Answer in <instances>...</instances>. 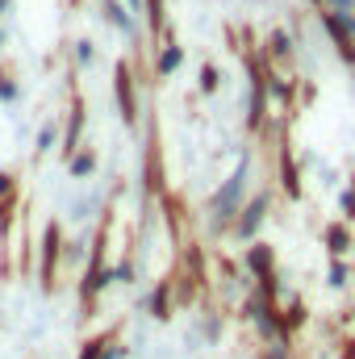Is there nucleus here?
Masks as SVG:
<instances>
[{
	"label": "nucleus",
	"mask_w": 355,
	"mask_h": 359,
	"mask_svg": "<svg viewBox=\"0 0 355 359\" xmlns=\"http://www.w3.org/2000/svg\"><path fill=\"white\" fill-rule=\"evenodd\" d=\"M109 21H113V25H121L126 34H134V21H130V13H126L121 4H109Z\"/></svg>",
	"instance_id": "obj_4"
},
{
	"label": "nucleus",
	"mask_w": 355,
	"mask_h": 359,
	"mask_svg": "<svg viewBox=\"0 0 355 359\" xmlns=\"http://www.w3.org/2000/svg\"><path fill=\"white\" fill-rule=\"evenodd\" d=\"M176 67H180V50L172 46V50H163V59H159V72L168 76V72H176Z\"/></svg>",
	"instance_id": "obj_6"
},
{
	"label": "nucleus",
	"mask_w": 355,
	"mask_h": 359,
	"mask_svg": "<svg viewBox=\"0 0 355 359\" xmlns=\"http://www.w3.org/2000/svg\"><path fill=\"white\" fill-rule=\"evenodd\" d=\"M330 243H335V251H347V247H343V243H347V234H343V230H330Z\"/></svg>",
	"instance_id": "obj_7"
},
{
	"label": "nucleus",
	"mask_w": 355,
	"mask_h": 359,
	"mask_svg": "<svg viewBox=\"0 0 355 359\" xmlns=\"http://www.w3.org/2000/svg\"><path fill=\"white\" fill-rule=\"evenodd\" d=\"M330 25H335V34H351L355 38V17L351 13H330Z\"/></svg>",
	"instance_id": "obj_3"
},
{
	"label": "nucleus",
	"mask_w": 355,
	"mask_h": 359,
	"mask_svg": "<svg viewBox=\"0 0 355 359\" xmlns=\"http://www.w3.org/2000/svg\"><path fill=\"white\" fill-rule=\"evenodd\" d=\"M243 184H247V163H243L234 176L226 180V188L213 196V209H217V217H230V213L239 209V201H243Z\"/></svg>",
	"instance_id": "obj_1"
},
{
	"label": "nucleus",
	"mask_w": 355,
	"mask_h": 359,
	"mask_svg": "<svg viewBox=\"0 0 355 359\" xmlns=\"http://www.w3.org/2000/svg\"><path fill=\"white\" fill-rule=\"evenodd\" d=\"M105 359H126V351H121V347H113V351H109Z\"/></svg>",
	"instance_id": "obj_8"
},
{
	"label": "nucleus",
	"mask_w": 355,
	"mask_h": 359,
	"mask_svg": "<svg viewBox=\"0 0 355 359\" xmlns=\"http://www.w3.org/2000/svg\"><path fill=\"white\" fill-rule=\"evenodd\" d=\"M264 209H267V196H255V205H247V217H243V226H239L247 238L260 230V222H264Z\"/></svg>",
	"instance_id": "obj_2"
},
{
	"label": "nucleus",
	"mask_w": 355,
	"mask_h": 359,
	"mask_svg": "<svg viewBox=\"0 0 355 359\" xmlns=\"http://www.w3.org/2000/svg\"><path fill=\"white\" fill-rule=\"evenodd\" d=\"M92 168H96V159H92V155H76V159H72V176H88Z\"/></svg>",
	"instance_id": "obj_5"
}]
</instances>
